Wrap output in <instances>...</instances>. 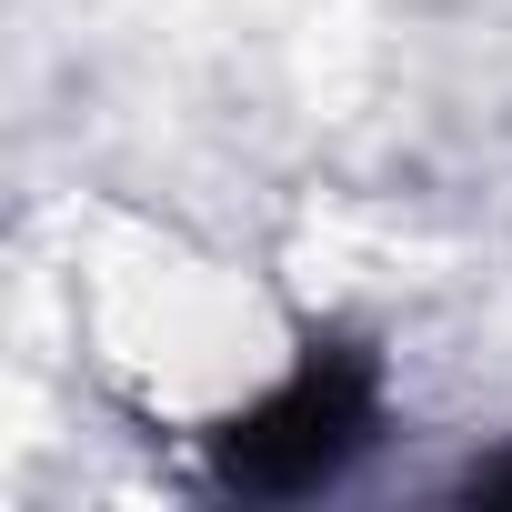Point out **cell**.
<instances>
[{
    "label": "cell",
    "instance_id": "cell-1",
    "mask_svg": "<svg viewBox=\"0 0 512 512\" xmlns=\"http://www.w3.org/2000/svg\"><path fill=\"white\" fill-rule=\"evenodd\" d=\"M382 432H392L382 342L352 322H312L262 392L211 422L201 452H211V492L231 502H312V492H342L382 452Z\"/></svg>",
    "mask_w": 512,
    "mask_h": 512
},
{
    "label": "cell",
    "instance_id": "cell-2",
    "mask_svg": "<svg viewBox=\"0 0 512 512\" xmlns=\"http://www.w3.org/2000/svg\"><path fill=\"white\" fill-rule=\"evenodd\" d=\"M452 502H472V512H512V442H502V452H482V462H462Z\"/></svg>",
    "mask_w": 512,
    "mask_h": 512
}]
</instances>
